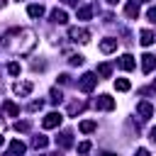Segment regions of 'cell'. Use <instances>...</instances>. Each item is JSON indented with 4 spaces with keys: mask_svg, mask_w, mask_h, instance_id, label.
Listing matches in <instances>:
<instances>
[{
    "mask_svg": "<svg viewBox=\"0 0 156 156\" xmlns=\"http://www.w3.org/2000/svg\"><path fill=\"white\" fill-rule=\"evenodd\" d=\"M37 44V34L32 29H10L7 34H2V46L12 54H29Z\"/></svg>",
    "mask_w": 156,
    "mask_h": 156,
    "instance_id": "1",
    "label": "cell"
},
{
    "mask_svg": "<svg viewBox=\"0 0 156 156\" xmlns=\"http://www.w3.org/2000/svg\"><path fill=\"white\" fill-rule=\"evenodd\" d=\"M98 85V76L95 73H83L78 80V90L80 93H93V88Z\"/></svg>",
    "mask_w": 156,
    "mask_h": 156,
    "instance_id": "2",
    "label": "cell"
},
{
    "mask_svg": "<svg viewBox=\"0 0 156 156\" xmlns=\"http://www.w3.org/2000/svg\"><path fill=\"white\" fill-rule=\"evenodd\" d=\"M61 122H63V115H61V112H49V115L41 119V127H44V129H56Z\"/></svg>",
    "mask_w": 156,
    "mask_h": 156,
    "instance_id": "3",
    "label": "cell"
},
{
    "mask_svg": "<svg viewBox=\"0 0 156 156\" xmlns=\"http://www.w3.org/2000/svg\"><path fill=\"white\" fill-rule=\"evenodd\" d=\"M68 37L73 39V41H90V29H85V27H73L71 32H68Z\"/></svg>",
    "mask_w": 156,
    "mask_h": 156,
    "instance_id": "4",
    "label": "cell"
},
{
    "mask_svg": "<svg viewBox=\"0 0 156 156\" xmlns=\"http://www.w3.org/2000/svg\"><path fill=\"white\" fill-rule=\"evenodd\" d=\"M117 66H119L122 71H132V68L136 66V61H134V56H132V54H122V56L117 58Z\"/></svg>",
    "mask_w": 156,
    "mask_h": 156,
    "instance_id": "5",
    "label": "cell"
},
{
    "mask_svg": "<svg viewBox=\"0 0 156 156\" xmlns=\"http://www.w3.org/2000/svg\"><path fill=\"white\" fill-rule=\"evenodd\" d=\"M154 68H156V56L154 54H144L141 56V71L144 73H151Z\"/></svg>",
    "mask_w": 156,
    "mask_h": 156,
    "instance_id": "6",
    "label": "cell"
},
{
    "mask_svg": "<svg viewBox=\"0 0 156 156\" xmlns=\"http://www.w3.org/2000/svg\"><path fill=\"white\" fill-rule=\"evenodd\" d=\"M95 107H98V110H115V100H112L110 95H98Z\"/></svg>",
    "mask_w": 156,
    "mask_h": 156,
    "instance_id": "7",
    "label": "cell"
},
{
    "mask_svg": "<svg viewBox=\"0 0 156 156\" xmlns=\"http://www.w3.org/2000/svg\"><path fill=\"white\" fill-rule=\"evenodd\" d=\"M124 15H127L129 20H136V17H139V2H136V0H129V2L124 5Z\"/></svg>",
    "mask_w": 156,
    "mask_h": 156,
    "instance_id": "8",
    "label": "cell"
},
{
    "mask_svg": "<svg viewBox=\"0 0 156 156\" xmlns=\"http://www.w3.org/2000/svg\"><path fill=\"white\" fill-rule=\"evenodd\" d=\"M115 49H117V39L107 37V39H102V41H100V51H102V54H112Z\"/></svg>",
    "mask_w": 156,
    "mask_h": 156,
    "instance_id": "9",
    "label": "cell"
},
{
    "mask_svg": "<svg viewBox=\"0 0 156 156\" xmlns=\"http://www.w3.org/2000/svg\"><path fill=\"white\" fill-rule=\"evenodd\" d=\"M136 112L141 115V119H149L154 115V107H151V102H136Z\"/></svg>",
    "mask_w": 156,
    "mask_h": 156,
    "instance_id": "10",
    "label": "cell"
},
{
    "mask_svg": "<svg viewBox=\"0 0 156 156\" xmlns=\"http://www.w3.org/2000/svg\"><path fill=\"white\" fill-rule=\"evenodd\" d=\"M51 22H54V24H66V22H68V15L56 7V10H51Z\"/></svg>",
    "mask_w": 156,
    "mask_h": 156,
    "instance_id": "11",
    "label": "cell"
},
{
    "mask_svg": "<svg viewBox=\"0 0 156 156\" xmlns=\"http://www.w3.org/2000/svg\"><path fill=\"white\" fill-rule=\"evenodd\" d=\"M32 90H34V85H32V83H15V93H17L20 98H27Z\"/></svg>",
    "mask_w": 156,
    "mask_h": 156,
    "instance_id": "12",
    "label": "cell"
},
{
    "mask_svg": "<svg viewBox=\"0 0 156 156\" xmlns=\"http://www.w3.org/2000/svg\"><path fill=\"white\" fill-rule=\"evenodd\" d=\"M24 151H27V146H24L20 139H12V141H10V154H12V156H22Z\"/></svg>",
    "mask_w": 156,
    "mask_h": 156,
    "instance_id": "13",
    "label": "cell"
},
{
    "mask_svg": "<svg viewBox=\"0 0 156 156\" xmlns=\"http://www.w3.org/2000/svg\"><path fill=\"white\" fill-rule=\"evenodd\" d=\"M139 41H141V46H151V44L156 41V37H154L151 29H144V32L139 34Z\"/></svg>",
    "mask_w": 156,
    "mask_h": 156,
    "instance_id": "14",
    "label": "cell"
},
{
    "mask_svg": "<svg viewBox=\"0 0 156 156\" xmlns=\"http://www.w3.org/2000/svg\"><path fill=\"white\" fill-rule=\"evenodd\" d=\"M71 136H73L71 132H61V136H56L58 146H61V149H68V146H73V139H71Z\"/></svg>",
    "mask_w": 156,
    "mask_h": 156,
    "instance_id": "15",
    "label": "cell"
},
{
    "mask_svg": "<svg viewBox=\"0 0 156 156\" xmlns=\"http://www.w3.org/2000/svg\"><path fill=\"white\" fill-rule=\"evenodd\" d=\"M2 110L10 115V117H20V107L15 105V102H10V100H5V105H2Z\"/></svg>",
    "mask_w": 156,
    "mask_h": 156,
    "instance_id": "16",
    "label": "cell"
},
{
    "mask_svg": "<svg viewBox=\"0 0 156 156\" xmlns=\"http://www.w3.org/2000/svg\"><path fill=\"white\" fill-rule=\"evenodd\" d=\"M95 127H98V124H95L93 119H83V122L78 124V129H80L83 134H90V132H95Z\"/></svg>",
    "mask_w": 156,
    "mask_h": 156,
    "instance_id": "17",
    "label": "cell"
},
{
    "mask_svg": "<svg viewBox=\"0 0 156 156\" xmlns=\"http://www.w3.org/2000/svg\"><path fill=\"white\" fill-rule=\"evenodd\" d=\"M27 15L29 17H41L44 15V5H29L27 7Z\"/></svg>",
    "mask_w": 156,
    "mask_h": 156,
    "instance_id": "18",
    "label": "cell"
},
{
    "mask_svg": "<svg viewBox=\"0 0 156 156\" xmlns=\"http://www.w3.org/2000/svg\"><path fill=\"white\" fill-rule=\"evenodd\" d=\"M90 17H93V7H90V5L78 7V20H90Z\"/></svg>",
    "mask_w": 156,
    "mask_h": 156,
    "instance_id": "19",
    "label": "cell"
},
{
    "mask_svg": "<svg viewBox=\"0 0 156 156\" xmlns=\"http://www.w3.org/2000/svg\"><path fill=\"white\" fill-rule=\"evenodd\" d=\"M98 76H100V78H110V76H112V66H110V63H100V66H98Z\"/></svg>",
    "mask_w": 156,
    "mask_h": 156,
    "instance_id": "20",
    "label": "cell"
},
{
    "mask_svg": "<svg viewBox=\"0 0 156 156\" xmlns=\"http://www.w3.org/2000/svg\"><path fill=\"white\" fill-rule=\"evenodd\" d=\"M115 90H119V93L129 90V80H127V78H117V80H115Z\"/></svg>",
    "mask_w": 156,
    "mask_h": 156,
    "instance_id": "21",
    "label": "cell"
},
{
    "mask_svg": "<svg viewBox=\"0 0 156 156\" xmlns=\"http://www.w3.org/2000/svg\"><path fill=\"white\" fill-rule=\"evenodd\" d=\"M46 144H49V139H46V136H41V134L32 139V146H34V149H44Z\"/></svg>",
    "mask_w": 156,
    "mask_h": 156,
    "instance_id": "22",
    "label": "cell"
},
{
    "mask_svg": "<svg viewBox=\"0 0 156 156\" xmlns=\"http://www.w3.org/2000/svg\"><path fill=\"white\" fill-rule=\"evenodd\" d=\"M83 110H85L83 102H71V105H68V115H78V112H83Z\"/></svg>",
    "mask_w": 156,
    "mask_h": 156,
    "instance_id": "23",
    "label": "cell"
},
{
    "mask_svg": "<svg viewBox=\"0 0 156 156\" xmlns=\"http://www.w3.org/2000/svg\"><path fill=\"white\" fill-rule=\"evenodd\" d=\"M20 71H22V66H20L17 61H12V63H7V73H10V76H20Z\"/></svg>",
    "mask_w": 156,
    "mask_h": 156,
    "instance_id": "24",
    "label": "cell"
},
{
    "mask_svg": "<svg viewBox=\"0 0 156 156\" xmlns=\"http://www.w3.org/2000/svg\"><path fill=\"white\" fill-rule=\"evenodd\" d=\"M68 61H71V66H80V63H83V61H85V58H83V56H80V54H73V56H71V58H68Z\"/></svg>",
    "mask_w": 156,
    "mask_h": 156,
    "instance_id": "25",
    "label": "cell"
},
{
    "mask_svg": "<svg viewBox=\"0 0 156 156\" xmlns=\"http://www.w3.org/2000/svg\"><path fill=\"white\" fill-rule=\"evenodd\" d=\"M61 100H63L61 90H56V88H54V90H51V102H61Z\"/></svg>",
    "mask_w": 156,
    "mask_h": 156,
    "instance_id": "26",
    "label": "cell"
},
{
    "mask_svg": "<svg viewBox=\"0 0 156 156\" xmlns=\"http://www.w3.org/2000/svg\"><path fill=\"white\" fill-rule=\"evenodd\" d=\"M90 151V141H80L78 144V154H88Z\"/></svg>",
    "mask_w": 156,
    "mask_h": 156,
    "instance_id": "27",
    "label": "cell"
},
{
    "mask_svg": "<svg viewBox=\"0 0 156 156\" xmlns=\"http://www.w3.org/2000/svg\"><path fill=\"white\" fill-rule=\"evenodd\" d=\"M15 129L17 132H27L29 129V122H15Z\"/></svg>",
    "mask_w": 156,
    "mask_h": 156,
    "instance_id": "28",
    "label": "cell"
},
{
    "mask_svg": "<svg viewBox=\"0 0 156 156\" xmlns=\"http://www.w3.org/2000/svg\"><path fill=\"white\" fill-rule=\"evenodd\" d=\"M146 17H149V22H154V24H156V7H149Z\"/></svg>",
    "mask_w": 156,
    "mask_h": 156,
    "instance_id": "29",
    "label": "cell"
},
{
    "mask_svg": "<svg viewBox=\"0 0 156 156\" xmlns=\"http://www.w3.org/2000/svg\"><path fill=\"white\" fill-rule=\"evenodd\" d=\"M41 107H44V102H41V100H39V102H32V105H29V110H32V112H37V110H41Z\"/></svg>",
    "mask_w": 156,
    "mask_h": 156,
    "instance_id": "30",
    "label": "cell"
},
{
    "mask_svg": "<svg viewBox=\"0 0 156 156\" xmlns=\"http://www.w3.org/2000/svg\"><path fill=\"white\" fill-rule=\"evenodd\" d=\"M134 156H151V154H149V149H136Z\"/></svg>",
    "mask_w": 156,
    "mask_h": 156,
    "instance_id": "31",
    "label": "cell"
},
{
    "mask_svg": "<svg viewBox=\"0 0 156 156\" xmlns=\"http://www.w3.org/2000/svg\"><path fill=\"white\" fill-rule=\"evenodd\" d=\"M63 5H78V0H61Z\"/></svg>",
    "mask_w": 156,
    "mask_h": 156,
    "instance_id": "32",
    "label": "cell"
},
{
    "mask_svg": "<svg viewBox=\"0 0 156 156\" xmlns=\"http://www.w3.org/2000/svg\"><path fill=\"white\" fill-rule=\"evenodd\" d=\"M151 139H154V141H156V127H154V129H151Z\"/></svg>",
    "mask_w": 156,
    "mask_h": 156,
    "instance_id": "33",
    "label": "cell"
},
{
    "mask_svg": "<svg viewBox=\"0 0 156 156\" xmlns=\"http://www.w3.org/2000/svg\"><path fill=\"white\" fill-rule=\"evenodd\" d=\"M102 156H115V154H112V151H105V154H102Z\"/></svg>",
    "mask_w": 156,
    "mask_h": 156,
    "instance_id": "34",
    "label": "cell"
},
{
    "mask_svg": "<svg viewBox=\"0 0 156 156\" xmlns=\"http://www.w3.org/2000/svg\"><path fill=\"white\" fill-rule=\"evenodd\" d=\"M107 2H110V5H117V0H107Z\"/></svg>",
    "mask_w": 156,
    "mask_h": 156,
    "instance_id": "35",
    "label": "cell"
},
{
    "mask_svg": "<svg viewBox=\"0 0 156 156\" xmlns=\"http://www.w3.org/2000/svg\"><path fill=\"white\" fill-rule=\"evenodd\" d=\"M5 2H7V0H0V7H5Z\"/></svg>",
    "mask_w": 156,
    "mask_h": 156,
    "instance_id": "36",
    "label": "cell"
},
{
    "mask_svg": "<svg viewBox=\"0 0 156 156\" xmlns=\"http://www.w3.org/2000/svg\"><path fill=\"white\" fill-rule=\"evenodd\" d=\"M154 90H156V80H154Z\"/></svg>",
    "mask_w": 156,
    "mask_h": 156,
    "instance_id": "37",
    "label": "cell"
},
{
    "mask_svg": "<svg viewBox=\"0 0 156 156\" xmlns=\"http://www.w3.org/2000/svg\"><path fill=\"white\" fill-rule=\"evenodd\" d=\"M0 146H2V136H0Z\"/></svg>",
    "mask_w": 156,
    "mask_h": 156,
    "instance_id": "38",
    "label": "cell"
},
{
    "mask_svg": "<svg viewBox=\"0 0 156 156\" xmlns=\"http://www.w3.org/2000/svg\"><path fill=\"white\" fill-rule=\"evenodd\" d=\"M56 156H58V154H56Z\"/></svg>",
    "mask_w": 156,
    "mask_h": 156,
    "instance_id": "39",
    "label": "cell"
},
{
    "mask_svg": "<svg viewBox=\"0 0 156 156\" xmlns=\"http://www.w3.org/2000/svg\"><path fill=\"white\" fill-rule=\"evenodd\" d=\"M0 119H2V117H0Z\"/></svg>",
    "mask_w": 156,
    "mask_h": 156,
    "instance_id": "40",
    "label": "cell"
}]
</instances>
